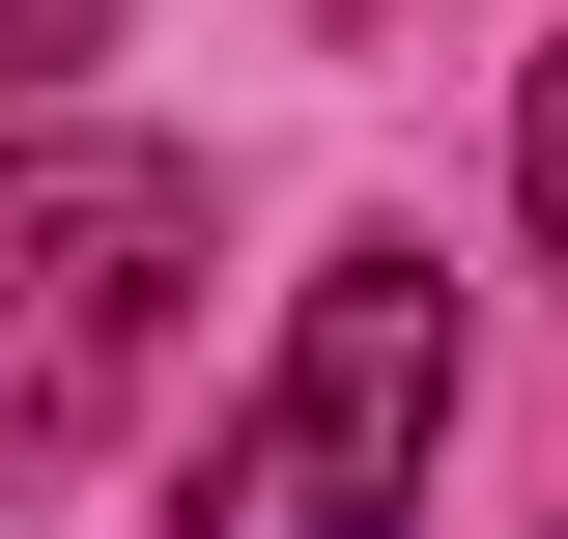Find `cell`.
<instances>
[{
	"mask_svg": "<svg viewBox=\"0 0 568 539\" xmlns=\"http://www.w3.org/2000/svg\"><path fill=\"white\" fill-rule=\"evenodd\" d=\"M426 455H455V284H426V227H342L313 256V313H284V369L227 398L200 511L171 539H398Z\"/></svg>",
	"mask_w": 568,
	"mask_h": 539,
	"instance_id": "1",
	"label": "cell"
},
{
	"mask_svg": "<svg viewBox=\"0 0 568 539\" xmlns=\"http://www.w3.org/2000/svg\"><path fill=\"white\" fill-rule=\"evenodd\" d=\"M171 284H200V171L171 142H0V482L142 426Z\"/></svg>",
	"mask_w": 568,
	"mask_h": 539,
	"instance_id": "2",
	"label": "cell"
},
{
	"mask_svg": "<svg viewBox=\"0 0 568 539\" xmlns=\"http://www.w3.org/2000/svg\"><path fill=\"white\" fill-rule=\"evenodd\" d=\"M114 58V0H0V114H29V85H85Z\"/></svg>",
	"mask_w": 568,
	"mask_h": 539,
	"instance_id": "3",
	"label": "cell"
},
{
	"mask_svg": "<svg viewBox=\"0 0 568 539\" xmlns=\"http://www.w3.org/2000/svg\"><path fill=\"white\" fill-rule=\"evenodd\" d=\"M511 200H540V256H568V58L511 85Z\"/></svg>",
	"mask_w": 568,
	"mask_h": 539,
	"instance_id": "4",
	"label": "cell"
}]
</instances>
